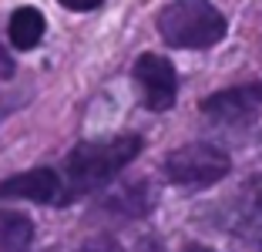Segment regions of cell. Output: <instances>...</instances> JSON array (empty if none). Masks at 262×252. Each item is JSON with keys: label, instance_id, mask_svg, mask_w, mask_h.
<instances>
[{"label": "cell", "instance_id": "cell-1", "mask_svg": "<svg viewBox=\"0 0 262 252\" xmlns=\"http://www.w3.org/2000/svg\"><path fill=\"white\" fill-rule=\"evenodd\" d=\"M141 152V138L138 135H118L111 141H84L64 161V195L61 205L81 199L94 188H104L111 178H118L124 168L135 161V155Z\"/></svg>", "mask_w": 262, "mask_h": 252}, {"label": "cell", "instance_id": "cell-2", "mask_svg": "<svg viewBox=\"0 0 262 252\" xmlns=\"http://www.w3.org/2000/svg\"><path fill=\"white\" fill-rule=\"evenodd\" d=\"M158 31L171 47H212L225 37L229 24L208 0H171L158 14Z\"/></svg>", "mask_w": 262, "mask_h": 252}, {"label": "cell", "instance_id": "cell-3", "mask_svg": "<svg viewBox=\"0 0 262 252\" xmlns=\"http://www.w3.org/2000/svg\"><path fill=\"white\" fill-rule=\"evenodd\" d=\"M229 155L222 148L208 145V141H192V145H182L165 158V175L171 185H182V188H205V185H215L229 175Z\"/></svg>", "mask_w": 262, "mask_h": 252}, {"label": "cell", "instance_id": "cell-4", "mask_svg": "<svg viewBox=\"0 0 262 252\" xmlns=\"http://www.w3.org/2000/svg\"><path fill=\"white\" fill-rule=\"evenodd\" d=\"M222 229L235 239V245L249 252H262V175L246 178V185L229 199Z\"/></svg>", "mask_w": 262, "mask_h": 252}, {"label": "cell", "instance_id": "cell-5", "mask_svg": "<svg viewBox=\"0 0 262 252\" xmlns=\"http://www.w3.org/2000/svg\"><path fill=\"white\" fill-rule=\"evenodd\" d=\"M135 81H138L141 94H145V104L151 108V111H168V108H175L178 74H175L168 57H162V54H141L138 61H135Z\"/></svg>", "mask_w": 262, "mask_h": 252}, {"label": "cell", "instance_id": "cell-6", "mask_svg": "<svg viewBox=\"0 0 262 252\" xmlns=\"http://www.w3.org/2000/svg\"><path fill=\"white\" fill-rule=\"evenodd\" d=\"M202 111L222 124H249L262 111V84H246V88H229L202 101Z\"/></svg>", "mask_w": 262, "mask_h": 252}, {"label": "cell", "instance_id": "cell-7", "mask_svg": "<svg viewBox=\"0 0 262 252\" xmlns=\"http://www.w3.org/2000/svg\"><path fill=\"white\" fill-rule=\"evenodd\" d=\"M64 195V182L61 172L54 168H31L24 175L4 178L0 182V199H27V202H40V205H61Z\"/></svg>", "mask_w": 262, "mask_h": 252}, {"label": "cell", "instance_id": "cell-8", "mask_svg": "<svg viewBox=\"0 0 262 252\" xmlns=\"http://www.w3.org/2000/svg\"><path fill=\"white\" fill-rule=\"evenodd\" d=\"M44 14H40L37 7H20L14 10V17H10V40H14L17 51H31V47L40 44V37H44Z\"/></svg>", "mask_w": 262, "mask_h": 252}, {"label": "cell", "instance_id": "cell-9", "mask_svg": "<svg viewBox=\"0 0 262 252\" xmlns=\"http://www.w3.org/2000/svg\"><path fill=\"white\" fill-rule=\"evenodd\" d=\"M34 242V222L17 212H0V252H27Z\"/></svg>", "mask_w": 262, "mask_h": 252}, {"label": "cell", "instance_id": "cell-10", "mask_svg": "<svg viewBox=\"0 0 262 252\" xmlns=\"http://www.w3.org/2000/svg\"><path fill=\"white\" fill-rule=\"evenodd\" d=\"M111 208H118V215H131V219H135V215H145L148 208H151V199L145 195V185H135V188L128 185V188L111 202Z\"/></svg>", "mask_w": 262, "mask_h": 252}, {"label": "cell", "instance_id": "cell-11", "mask_svg": "<svg viewBox=\"0 0 262 252\" xmlns=\"http://www.w3.org/2000/svg\"><path fill=\"white\" fill-rule=\"evenodd\" d=\"M81 252H124V249L115 242V239H108V236H98V239H88V242L81 245Z\"/></svg>", "mask_w": 262, "mask_h": 252}, {"label": "cell", "instance_id": "cell-12", "mask_svg": "<svg viewBox=\"0 0 262 252\" xmlns=\"http://www.w3.org/2000/svg\"><path fill=\"white\" fill-rule=\"evenodd\" d=\"M68 10H94V7H101L104 0H61Z\"/></svg>", "mask_w": 262, "mask_h": 252}, {"label": "cell", "instance_id": "cell-13", "mask_svg": "<svg viewBox=\"0 0 262 252\" xmlns=\"http://www.w3.org/2000/svg\"><path fill=\"white\" fill-rule=\"evenodd\" d=\"M182 252H212V249H205V245H199V242H192V245H185Z\"/></svg>", "mask_w": 262, "mask_h": 252}]
</instances>
